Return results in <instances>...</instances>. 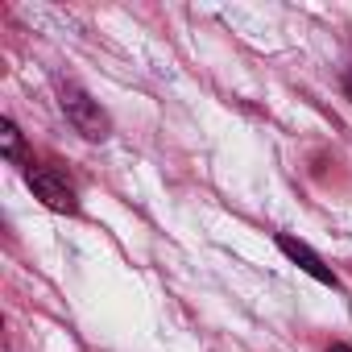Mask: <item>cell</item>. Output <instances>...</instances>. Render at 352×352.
Masks as SVG:
<instances>
[{
  "mask_svg": "<svg viewBox=\"0 0 352 352\" xmlns=\"http://www.w3.org/2000/svg\"><path fill=\"white\" fill-rule=\"evenodd\" d=\"M25 183H30V191H34L50 212H63V216H75V212H79V195H75V187L67 183V174H58V170H50V166H30V170H25Z\"/></svg>",
  "mask_w": 352,
  "mask_h": 352,
  "instance_id": "1",
  "label": "cell"
},
{
  "mask_svg": "<svg viewBox=\"0 0 352 352\" xmlns=\"http://www.w3.org/2000/svg\"><path fill=\"white\" fill-rule=\"evenodd\" d=\"M63 112H67V120L75 124V133H83L87 141H104V137L112 133L108 112H104L87 91H79V87H63Z\"/></svg>",
  "mask_w": 352,
  "mask_h": 352,
  "instance_id": "2",
  "label": "cell"
},
{
  "mask_svg": "<svg viewBox=\"0 0 352 352\" xmlns=\"http://www.w3.org/2000/svg\"><path fill=\"white\" fill-rule=\"evenodd\" d=\"M278 249H282V253H286V257H290V261L302 270V274H311L315 282H323V286H336V274H331V265H323V257H319L311 245H302V241H294V236H286V232H282V236H278Z\"/></svg>",
  "mask_w": 352,
  "mask_h": 352,
  "instance_id": "3",
  "label": "cell"
},
{
  "mask_svg": "<svg viewBox=\"0 0 352 352\" xmlns=\"http://www.w3.org/2000/svg\"><path fill=\"white\" fill-rule=\"evenodd\" d=\"M344 96L352 100V71H344Z\"/></svg>",
  "mask_w": 352,
  "mask_h": 352,
  "instance_id": "5",
  "label": "cell"
},
{
  "mask_svg": "<svg viewBox=\"0 0 352 352\" xmlns=\"http://www.w3.org/2000/svg\"><path fill=\"white\" fill-rule=\"evenodd\" d=\"M0 149H5L9 162H21V133H17V124L9 116L0 120Z\"/></svg>",
  "mask_w": 352,
  "mask_h": 352,
  "instance_id": "4",
  "label": "cell"
},
{
  "mask_svg": "<svg viewBox=\"0 0 352 352\" xmlns=\"http://www.w3.org/2000/svg\"><path fill=\"white\" fill-rule=\"evenodd\" d=\"M327 352H352V348H348V344H331Z\"/></svg>",
  "mask_w": 352,
  "mask_h": 352,
  "instance_id": "6",
  "label": "cell"
}]
</instances>
